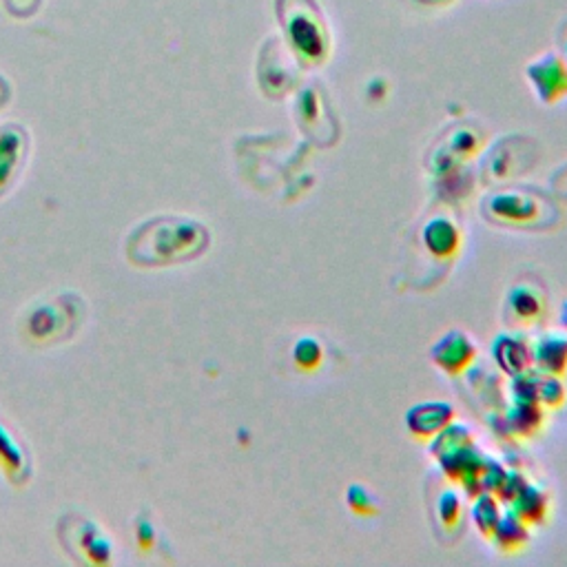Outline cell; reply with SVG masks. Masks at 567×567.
I'll use <instances>...</instances> for the list:
<instances>
[{
    "mask_svg": "<svg viewBox=\"0 0 567 567\" xmlns=\"http://www.w3.org/2000/svg\"><path fill=\"white\" fill-rule=\"evenodd\" d=\"M483 211L490 220L508 226H532L543 220L545 204L539 198L525 195L519 191L494 193L483 202Z\"/></svg>",
    "mask_w": 567,
    "mask_h": 567,
    "instance_id": "cell-1",
    "label": "cell"
},
{
    "mask_svg": "<svg viewBox=\"0 0 567 567\" xmlns=\"http://www.w3.org/2000/svg\"><path fill=\"white\" fill-rule=\"evenodd\" d=\"M474 357H477V346L461 331H450L430 348L432 362L450 377L466 373L468 366L474 362Z\"/></svg>",
    "mask_w": 567,
    "mask_h": 567,
    "instance_id": "cell-2",
    "label": "cell"
},
{
    "mask_svg": "<svg viewBox=\"0 0 567 567\" xmlns=\"http://www.w3.org/2000/svg\"><path fill=\"white\" fill-rule=\"evenodd\" d=\"M455 419V410L446 401H424L406 412V426L412 437L428 441L437 437Z\"/></svg>",
    "mask_w": 567,
    "mask_h": 567,
    "instance_id": "cell-3",
    "label": "cell"
},
{
    "mask_svg": "<svg viewBox=\"0 0 567 567\" xmlns=\"http://www.w3.org/2000/svg\"><path fill=\"white\" fill-rule=\"evenodd\" d=\"M505 311L514 324H536L548 311V295H545L543 286L517 284L508 295Z\"/></svg>",
    "mask_w": 567,
    "mask_h": 567,
    "instance_id": "cell-4",
    "label": "cell"
},
{
    "mask_svg": "<svg viewBox=\"0 0 567 567\" xmlns=\"http://www.w3.org/2000/svg\"><path fill=\"white\" fill-rule=\"evenodd\" d=\"M492 357L505 375L517 377L534 366L532 348L514 335H499L492 344Z\"/></svg>",
    "mask_w": 567,
    "mask_h": 567,
    "instance_id": "cell-5",
    "label": "cell"
},
{
    "mask_svg": "<svg viewBox=\"0 0 567 567\" xmlns=\"http://www.w3.org/2000/svg\"><path fill=\"white\" fill-rule=\"evenodd\" d=\"M421 242L430 255L439 257V260H450L461 249V231L448 218H432L421 231Z\"/></svg>",
    "mask_w": 567,
    "mask_h": 567,
    "instance_id": "cell-6",
    "label": "cell"
},
{
    "mask_svg": "<svg viewBox=\"0 0 567 567\" xmlns=\"http://www.w3.org/2000/svg\"><path fill=\"white\" fill-rule=\"evenodd\" d=\"M534 366L543 375L561 377L567 373V339L545 335L532 348Z\"/></svg>",
    "mask_w": 567,
    "mask_h": 567,
    "instance_id": "cell-7",
    "label": "cell"
},
{
    "mask_svg": "<svg viewBox=\"0 0 567 567\" xmlns=\"http://www.w3.org/2000/svg\"><path fill=\"white\" fill-rule=\"evenodd\" d=\"M497 548L503 552H517L525 548V543L530 539V525L523 519H519L514 512H508L505 517L499 519L497 530L492 534Z\"/></svg>",
    "mask_w": 567,
    "mask_h": 567,
    "instance_id": "cell-8",
    "label": "cell"
},
{
    "mask_svg": "<svg viewBox=\"0 0 567 567\" xmlns=\"http://www.w3.org/2000/svg\"><path fill=\"white\" fill-rule=\"evenodd\" d=\"M512 512L517 514L519 519H523L528 525L534 523H543L545 517H548V497H545V492L536 486H525L519 494L517 499L512 503Z\"/></svg>",
    "mask_w": 567,
    "mask_h": 567,
    "instance_id": "cell-9",
    "label": "cell"
},
{
    "mask_svg": "<svg viewBox=\"0 0 567 567\" xmlns=\"http://www.w3.org/2000/svg\"><path fill=\"white\" fill-rule=\"evenodd\" d=\"M499 519H501V510H499V501L494 499V494L481 492L479 497H474L472 521H474V525H477L483 536L492 539L494 530H497Z\"/></svg>",
    "mask_w": 567,
    "mask_h": 567,
    "instance_id": "cell-10",
    "label": "cell"
},
{
    "mask_svg": "<svg viewBox=\"0 0 567 567\" xmlns=\"http://www.w3.org/2000/svg\"><path fill=\"white\" fill-rule=\"evenodd\" d=\"M543 406L539 401H517L514 408L510 410V426L512 430H517L519 435L528 437L534 435L536 430L543 426Z\"/></svg>",
    "mask_w": 567,
    "mask_h": 567,
    "instance_id": "cell-11",
    "label": "cell"
},
{
    "mask_svg": "<svg viewBox=\"0 0 567 567\" xmlns=\"http://www.w3.org/2000/svg\"><path fill=\"white\" fill-rule=\"evenodd\" d=\"M472 446V435L470 432L463 428V426H448L443 428L437 437H432V446L430 452L435 455L437 459H443L452 455V452H457L461 448Z\"/></svg>",
    "mask_w": 567,
    "mask_h": 567,
    "instance_id": "cell-12",
    "label": "cell"
},
{
    "mask_svg": "<svg viewBox=\"0 0 567 567\" xmlns=\"http://www.w3.org/2000/svg\"><path fill=\"white\" fill-rule=\"evenodd\" d=\"M293 362L302 373H315L324 362V348L315 337H300L293 346Z\"/></svg>",
    "mask_w": 567,
    "mask_h": 567,
    "instance_id": "cell-13",
    "label": "cell"
},
{
    "mask_svg": "<svg viewBox=\"0 0 567 567\" xmlns=\"http://www.w3.org/2000/svg\"><path fill=\"white\" fill-rule=\"evenodd\" d=\"M437 514H439V521L443 528H446L448 532H455L459 528V523H461V514H463V508H461V501L455 492H443L439 501H437Z\"/></svg>",
    "mask_w": 567,
    "mask_h": 567,
    "instance_id": "cell-14",
    "label": "cell"
},
{
    "mask_svg": "<svg viewBox=\"0 0 567 567\" xmlns=\"http://www.w3.org/2000/svg\"><path fill=\"white\" fill-rule=\"evenodd\" d=\"M346 503H348V508L357 514V517H375V514L379 512L377 499L368 492V488L357 486V483L348 488Z\"/></svg>",
    "mask_w": 567,
    "mask_h": 567,
    "instance_id": "cell-15",
    "label": "cell"
},
{
    "mask_svg": "<svg viewBox=\"0 0 567 567\" xmlns=\"http://www.w3.org/2000/svg\"><path fill=\"white\" fill-rule=\"evenodd\" d=\"M565 401V386L559 377L543 375L539 379V404L543 408H559Z\"/></svg>",
    "mask_w": 567,
    "mask_h": 567,
    "instance_id": "cell-16",
    "label": "cell"
},
{
    "mask_svg": "<svg viewBox=\"0 0 567 567\" xmlns=\"http://www.w3.org/2000/svg\"><path fill=\"white\" fill-rule=\"evenodd\" d=\"M512 395L517 401H539V379L541 373H528L512 377Z\"/></svg>",
    "mask_w": 567,
    "mask_h": 567,
    "instance_id": "cell-17",
    "label": "cell"
},
{
    "mask_svg": "<svg viewBox=\"0 0 567 567\" xmlns=\"http://www.w3.org/2000/svg\"><path fill=\"white\" fill-rule=\"evenodd\" d=\"M525 486H528V481H525V477H521V474H517V472H508V479H505L503 488L499 490L501 501L512 503L514 499H517V494H519Z\"/></svg>",
    "mask_w": 567,
    "mask_h": 567,
    "instance_id": "cell-18",
    "label": "cell"
},
{
    "mask_svg": "<svg viewBox=\"0 0 567 567\" xmlns=\"http://www.w3.org/2000/svg\"><path fill=\"white\" fill-rule=\"evenodd\" d=\"M561 324L567 328V300L561 306Z\"/></svg>",
    "mask_w": 567,
    "mask_h": 567,
    "instance_id": "cell-19",
    "label": "cell"
}]
</instances>
